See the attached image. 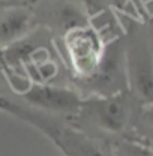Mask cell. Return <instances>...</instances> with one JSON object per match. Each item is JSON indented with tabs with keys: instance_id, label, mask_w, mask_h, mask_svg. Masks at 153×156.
Instances as JSON below:
<instances>
[{
	"instance_id": "obj_1",
	"label": "cell",
	"mask_w": 153,
	"mask_h": 156,
	"mask_svg": "<svg viewBox=\"0 0 153 156\" xmlns=\"http://www.w3.org/2000/svg\"><path fill=\"white\" fill-rule=\"evenodd\" d=\"M0 110L41 131L63 153V156H113L111 149L107 150L93 136L74 126H69L51 114L18 105L5 98L0 99Z\"/></svg>"
},
{
	"instance_id": "obj_2",
	"label": "cell",
	"mask_w": 153,
	"mask_h": 156,
	"mask_svg": "<svg viewBox=\"0 0 153 156\" xmlns=\"http://www.w3.org/2000/svg\"><path fill=\"white\" fill-rule=\"evenodd\" d=\"M134 102L129 90L110 96L92 95L83 99L78 119L107 134H122L131 123Z\"/></svg>"
},
{
	"instance_id": "obj_3",
	"label": "cell",
	"mask_w": 153,
	"mask_h": 156,
	"mask_svg": "<svg viewBox=\"0 0 153 156\" xmlns=\"http://www.w3.org/2000/svg\"><path fill=\"white\" fill-rule=\"evenodd\" d=\"M128 89L143 107L153 104V50L147 39L132 38L125 45Z\"/></svg>"
},
{
	"instance_id": "obj_4",
	"label": "cell",
	"mask_w": 153,
	"mask_h": 156,
	"mask_svg": "<svg viewBox=\"0 0 153 156\" xmlns=\"http://www.w3.org/2000/svg\"><path fill=\"white\" fill-rule=\"evenodd\" d=\"M83 81L93 89L95 95L110 96V95L129 90L128 75H126L125 47H122L119 41L105 45L99 65L96 66L93 74L90 77L84 78Z\"/></svg>"
},
{
	"instance_id": "obj_5",
	"label": "cell",
	"mask_w": 153,
	"mask_h": 156,
	"mask_svg": "<svg viewBox=\"0 0 153 156\" xmlns=\"http://www.w3.org/2000/svg\"><path fill=\"white\" fill-rule=\"evenodd\" d=\"M65 47L72 68L81 80L93 74L105 50L99 33L89 24L68 30L65 35Z\"/></svg>"
},
{
	"instance_id": "obj_6",
	"label": "cell",
	"mask_w": 153,
	"mask_h": 156,
	"mask_svg": "<svg viewBox=\"0 0 153 156\" xmlns=\"http://www.w3.org/2000/svg\"><path fill=\"white\" fill-rule=\"evenodd\" d=\"M21 96L29 104L27 107L38 111H50L62 116H78L83 99L75 90L60 86H51L48 83L30 84Z\"/></svg>"
},
{
	"instance_id": "obj_7",
	"label": "cell",
	"mask_w": 153,
	"mask_h": 156,
	"mask_svg": "<svg viewBox=\"0 0 153 156\" xmlns=\"http://www.w3.org/2000/svg\"><path fill=\"white\" fill-rule=\"evenodd\" d=\"M32 27V14L27 6L0 8V45L5 48L27 36Z\"/></svg>"
},
{
	"instance_id": "obj_8",
	"label": "cell",
	"mask_w": 153,
	"mask_h": 156,
	"mask_svg": "<svg viewBox=\"0 0 153 156\" xmlns=\"http://www.w3.org/2000/svg\"><path fill=\"white\" fill-rule=\"evenodd\" d=\"M111 153L113 156H153V149L132 140H119L111 146Z\"/></svg>"
},
{
	"instance_id": "obj_9",
	"label": "cell",
	"mask_w": 153,
	"mask_h": 156,
	"mask_svg": "<svg viewBox=\"0 0 153 156\" xmlns=\"http://www.w3.org/2000/svg\"><path fill=\"white\" fill-rule=\"evenodd\" d=\"M60 21L65 26L66 32L75 27H81V26H87L86 17L83 15V12L76 8L75 5H66L62 12H60Z\"/></svg>"
},
{
	"instance_id": "obj_10",
	"label": "cell",
	"mask_w": 153,
	"mask_h": 156,
	"mask_svg": "<svg viewBox=\"0 0 153 156\" xmlns=\"http://www.w3.org/2000/svg\"><path fill=\"white\" fill-rule=\"evenodd\" d=\"M141 123L153 134V104L149 105H143L141 107Z\"/></svg>"
},
{
	"instance_id": "obj_11",
	"label": "cell",
	"mask_w": 153,
	"mask_h": 156,
	"mask_svg": "<svg viewBox=\"0 0 153 156\" xmlns=\"http://www.w3.org/2000/svg\"><path fill=\"white\" fill-rule=\"evenodd\" d=\"M2 2L9 6H29V5L35 3L36 0H2Z\"/></svg>"
},
{
	"instance_id": "obj_12",
	"label": "cell",
	"mask_w": 153,
	"mask_h": 156,
	"mask_svg": "<svg viewBox=\"0 0 153 156\" xmlns=\"http://www.w3.org/2000/svg\"><path fill=\"white\" fill-rule=\"evenodd\" d=\"M110 5H113L116 8H125L126 6V3L129 2V0H107Z\"/></svg>"
},
{
	"instance_id": "obj_13",
	"label": "cell",
	"mask_w": 153,
	"mask_h": 156,
	"mask_svg": "<svg viewBox=\"0 0 153 156\" xmlns=\"http://www.w3.org/2000/svg\"><path fill=\"white\" fill-rule=\"evenodd\" d=\"M138 2H140L144 8H149L150 5H153V0H138Z\"/></svg>"
},
{
	"instance_id": "obj_14",
	"label": "cell",
	"mask_w": 153,
	"mask_h": 156,
	"mask_svg": "<svg viewBox=\"0 0 153 156\" xmlns=\"http://www.w3.org/2000/svg\"><path fill=\"white\" fill-rule=\"evenodd\" d=\"M149 41H150V45H152V50H153V26L150 27V32H149Z\"/></svg>"
},
{
	"instance_id": "obj_15",
	"label": "cell",
	"mask_w": 153,
	"mask_h": 156,
	"mask_svg": "<svg viewBox=\"0 0 153 156\" xmlns=\"http://www.w3.org/2000/svg\"><path fill=\"white\" fill-rule=\"evenodd\" d=\"M0 58L3 60V47L2 45H0Z\"/></svg>"
},
{
	"instance_id": "obj_16",
	"label": "cell",
	"mask_w": 153,
	"mask_h": 156,
	"mask_svg": "<svg viewBox=\"0 0 153 156\" xmlns=\"http://www.w3.org/2000/svg\"><path fill=\"white\" fill-rule=\"evenodd\" d=\"M3 6H9V5H5V3H3V2L0 0V8H3Z\"/></svg>"
},
{
	"instance_id": "obj_17",
	"label": "cell",
	"mask_w": 153,
	"mask_h": 156,
	"mask_svg": "<svg viewBox=\"0 0 153 156\" xmlns=\"http://www.w3.org/2000/svg\"><path fill=\"white\" fill-rule=\"evenodd\" d=\"M152 26H153V17H152Z\"/></svg>"
},
{
	"instance_id": "obj_18",
	"label": "cell",
	"mask_w": 153,
	"mask_h": 156,
	"mask_svg": "<svg viewBox=\"0 0 153 156\" xmlns=\"http://www.w3.org/2000/svg\"><path fill=\"white\" fill-rule=\"evenodd\" d=\"M89 2H90V0H89Z\"/></svg>"
}]
</instances>
